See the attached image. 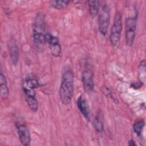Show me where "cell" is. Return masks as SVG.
I'll return each instance as SVG.
<instances>
[{
	"label": "cell",
	"instance_id": "obj_13",
	"mask_svg": "<svg viewBox=\"0 0 146 146\" xmlns=\"http://www.w3.org/2000/svg\"><path fill=\"white\" fill-rule=\"evenodd\" d=\"M145 60H143L140 62L138 67V77L140 80V82L141 83H145Z\"/></svg>",
	"mask_w": 146,
	"mask_h": 146
},
{
	"label": "cell",
	"instance_id": "obj_7",
	"mask_svg": "<svg viewBox=\"0 0 146 146\" xmlns=\"http://www.w3.org/2000/svg\"><path fill=\"white\" fill-rule=\"evenodd\" d=\"M82 81L83 88L86 92L89 93L93 91L94 88V74L91 70L87 69L83 71Z\"/></svg>",
	"mask_w": 146,
	"mask_h": 146
},
{
	"label": "cell",
	"instance_id": "obj_9",
	"mask_svg": "<svg viewBox=\"0 0 146 146\" xmlns=\"http://www.w3.org/2000/svg\"><path fill=\"white\" fill-rule=\"evenodd\" d=\"M9 48L11 60L13 64H16L19 59V48L13 38L9 41Z\"/></svg>",
	"mask_w": 146,
	"mask_h": 146
},
{
	"label": "cell",
	"instance_id": "obj_6",
	"mask_svg": "<svg viewBox=\"0 0 146 146\" xmlns=\"http://www.w3.org/2000/svg\"><path fill=\"white\" fill-rule=\"evenodd\" d=\"M46 43H47L52 55L55 57H59L62 54V48L58 38L49 33H46L45 36Z\"/></svg>",
	"mask_w": 146,
	"mask_h": 146
},
{
	"label": "cell",
	"instance_id": "obj_3",
	"mask_svg": "<svg viewBox=\"0 0 146 146\" xmlns=\"http://www.w3.org/2000/svg\"><path fill=\"white\" fill-rule=\"evenodd\" d=\"M122 31V16L120 11L116 13L113 23L111 27L110 41L113 46H117L119 43Z\"/></svg>",
	"mask_w": 146,
	"mask_h": 146
},
{
	"label": "cell",
	"instance_id": "obj_17",
	"mask_svg": "<svg viewBox=\"0 0 146 146\" xmlns=\"http://www.w3.org/2000/svg\"><path fill=\"white\" fill-rule=\"evenodd\" d=\"M25 84L29 88H30L34 90L35 88L39 87L41 86L39 82H38V80L34 78H28L26 80V82H25Z\"/></svg>",
	"mask_w": 146,
	"mask_h": 146
},
{
	"label": "cell",
	"instance_id": "obj_18",
	"mask_svg": "<svg viewBox=\"0 0 146 146\" xmlns=\"http://www.w3.org/2000/svg\"><path fill=\"white\" fill-rule=\"evenodd\" d=\"M145 125V123L143 120H139L134 123L133 125V129L134 132L138 136H140L141 135L143 128Z\"/></svg>",
	"mask_w": 146,
	"mask_h": 146
},
{
	"label": "cell",
	"instance_id": "obj_19",
	"mask_svg": "<svg viewBox=\"0 0 146 146\" xmlns=\"http://www.w3.org/2000/svg\"><path fill=\"white\" fill-rule=\"evenodd\" d=\"M128 145L129 146H135L136 145V144L135 143V141H133V140L131 139L129 141V143H128Z\"/></svg>",
	"mask_w": 146,
	"mask_h": 146
},
{
	"label": "cell",
	"instance_id": "obj_10",
	"mask_svg": "<svg viewBox=\"0 0 146 146\" xmlns=\"http://www.w3.org/2000/svg\"><path fill=\"white\" fill-rule=\"evenodd\" d=\"M76 104L78 108L81 113L87 120H89L90 116V112L88 105L85 99H84L82 96L79 97L77 99Z\"/></svg>",
	"mask_w": 146,
	"mask_h": 146
},
{
	"label": "cell",
	"instance_id": "obj_2",
	"mask_svg": "<svg viewBox=\"0 0 146 146\" xmlns=\"http://www.w3.org/2000/svg\"><path fill=\"white\" fill-rule=\"evenodd\" d=\"M46 34L44 16L42 13H38L35 18L33 30V46L38 52H41L44 49Z\"/></svg>",
	"mask_w": 146,
	"mask_h": 146
},
{
	"label": "cell",
	"instance_id": "obj_12",
	"mask_svg": "<svg viewBox=\"0 0 146 146\" xmlns=\"http://www.w3.org/2000/svg\"><path fill=\"white\" fill-rule=\"evenodd\" d=\"M99 1H88L89 13L92 18H95L99 11Z\"/></svg>",
	"mask_w": 146,
	"mask_h": 146
},
{
	"label": "cell",
	"instance_id": "obj_11",
	"mask_svg": "<svg viewBox=\"0 0 146 146\" xmlns=\"http://www.w3.org/2000/svg\"><path fill=\"white\" fill-rule=\"evenodd\" d=\"M0 91L1 98L4 100L7 99L9 95V91L6 77L2 72L0 75Z\"/></svg>",
	"mask_w": 146,
	"mask_h": 146
},
{
	"label": "cell",
	"instance_id": "obj_8",
	"mask_svg": "<svg viewBox=\"0 0 146 146\" xmlns=\"http://www.w3.org/2000/svg\"><path fill=\"white\" fill-rule=\"evenodd\" d=\"M18 134L22 144L25 146H29L31 142L30 133L28 127L24 125H19L17 127Z\"/></svg>",
	"mask_w": 146,
	"mask_h": 146
},
{
	"label": "cell",
	"instance_id": "obj_15",
	"mask_svg": "<svg viewBox=\"0 0 146 146\" xmlns=\"http://www.w3.org/2000/svg\"><path fill=\"white\" fill-rule=\"evenodd\" d=\"M26 100L30 110L33 112H36L38 108V103L35 96L26 97Z\"/></svg>",
	"mask_w": 146,
	"mask_h": 146
},
{
	"label": "cell",
	"instance_id": "obj_14",
	"mask_svg": "<svg viewBox=\"0 0 146 146\" xmlns=\"http://www.w3.org/2000/svg\"><path fill=\"white\" fill-rule=\"evenodd\" d=\"M69 1H51L50 2V5L57 10L65 9L70 3Z\"/></svg>",
	"mask_w": 146,
	"mask_h": 146
},
{
	"label": "cell",
	"instance_id": "obj_5",
	"mask_svg": "<svg viewBox=\"0 0 146 146\" xmlns=\"http://www.w3.org/2000/svg\"><path fill=\"white\" fill-rule=\"evenodd\" d=\"M110 20V9L107 4H104L102 6L98 17L99 31L103 35L107 34Z\"/></svg>",
	"mask_w": 146,
	"mask_h": 146
},
{
	"label": "cell",
	"instance_id": "obj_16",
	"mask_svg": "<svg viewBox=\"0 0 146 146\" xmlns=\"http://www.w3.org/2000/svg\"><path fill=\"white\" fill-rule=\"evenodd\" d=\"M94 125L98 132H100L103 129V124L102 121V118L100 113H98L95 116L94 120Z\"/></svg>",
	"mask_w": 146,
	"mask_h": 146
},
{
	"label": "cell",
	"instance_id": "obj_1",
	"mask_svg": "<svg viewBox=\"0 0 146 146\" xmlns=\"http://www.w3.org/2000/svg\"><path fill=\"white\" fill-rule=\"evenodd\" d=\"M74 74L68 66L64 68L62 74L61 84L59 88V97L62 103L64 105L70 103L74 93Z\"/></svg>",
	"mask_w": 146,
	"mask_h": 146
},
{
	"label": "cell",
	"instance_id": "obj_4",
	"mask_svg": "<svg viewBox=\"0 0 146 146\" xmlns=\"http://www.w3.org/2000/svg\"><path fill=\"white\" fill-rule=\"evenodd\" d=\"M137 25V18L135 17H128L125 22V42L128 46H132L133 44Z\"/></svg>",
	"mask_w": 146,
	"mask_h": 146
}]
</instances>
